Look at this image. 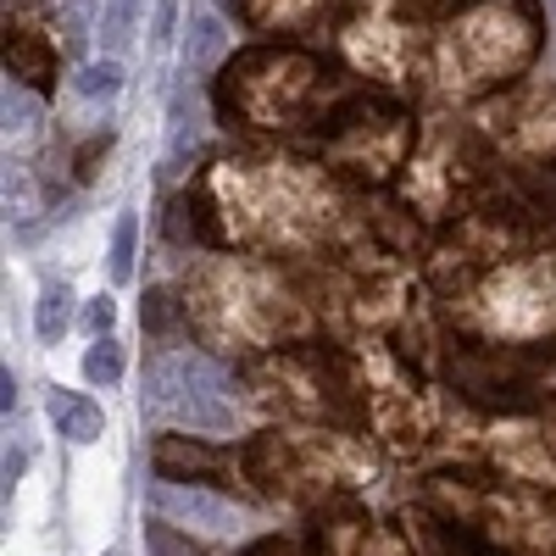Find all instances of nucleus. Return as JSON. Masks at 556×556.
<instances>
[{"mask_svg":"<svg viewBox=\"0 0 556 556\" xmlns=\"http://www.w3.org/2000/svg\"><path fill=\"white\" fill-rule=\"evenodd\" d=\"M240 556H345V551H334L317 529H306V534H267V540H251Z\"/></svg>","mask_w":556,"mask_h":556,"instance_id":"22","label":"nucleus"},{"mask_svg":"<svg viewBox=\"0 0 556 556\" xmlns=\"http://www.w3.org/2000/svg\"><path fill=\"white\" fill-rule=\"evenodd\" d=\"M235 12L267 39H301L329 17V0H235Z\"/></svg>","mask_w":556,"mask_h":556,"instance_id":"17","label":"nucleus"},{"mask_svg":"<svg viewBox=\"0 0 556 556\" xmlns=\"http://www.w3.org/2000/svg\"><path fill=\"white\" fill-rule=\"evenodd\" d=\"M45 417L56 424V434L62 440H73V445H96L101 434H106V412L89 401V395H78V390H51L45 395Z\"/></svg>","mask_w":556,"mask_h":556,"instance_id":"18","label":"nucleus"},{"mask_svg":"<svg viewBox=\"0 0 556 556\" xmlns=\"http://www.w3.org/2000/svg\"><path fill=\"white\" fill-rule=\"evenodd\" d=\"M323 96H329V62L290 39L235 51L217 67V89H212L217 117L251 134H290L312 123Z\"/></svg>","mask_w":556,"mask_h":556,"instance_id":"8","label":"nucleus"},{"mask_svg":"<svg viewBox=\"0 0 556 556\" xmlns=\"http://www.w3.org/2000/svg\"><path fill=\"white\" fill-rule=\"evenodd\" d=\"M28 96H34V89L7 84V134H28V128H34V106H28Z\"/></svg>","mask_w":556,"mask_h":556,"instance_id":"31","label":"nucleus"},{"mask_svg":"<svg viewBox=\"0 0 556 556\" xmlns=\"http://www.w3.org/2000/svg\"><path fill=\"white\" fill-rule=\"evenodd\" d=\"M334 45L356 78L384 89H412L429 73L434 34L424 28L417 0H345L334 17Z\"/></svg>","mask_w":556,"mask_h":556,"instance_id":"12","label":"nucleus"},{"mask_svg":"<svg viewBox=\"0 0 556 556\" xmlns=\"http://www.w3.org/2000/svg\"><path fill=\"white\" fill-rule=\"evenodd\" d=\"M356 556H424L417 551V540L401 529V523H390V518H374L362 529V545H356Z\"/></svg>","mask_w":556,"mask_h":556,"instance_id":"24","label":"nucleus"},{"mask_svg":"<svg viewBox=\"0 0 556 556\" xmlns=\"http://www.w3.org/2000/svg\"><path fill=\"white\" fill-rule=\"evenodd\" d=\"M78 323H84V329L96 334V340H101V334H112V323H117V306H112V295L84 301V317H78Z\"/></svg>","mask_w":556,"mask_h":556,"instance_id":"32","label":"nucleus"},{"mask_svg":"<svg viewBox=\"0 0 556 556\" xmlns=\"http://www.w3.org/2000/svg\"><path fill=\"white\" fill-rule=\"evenodd\" d=\"M106 556H128V551H123V545H112V551H106Z\"/></svg>","mask_w":556,"mask_h":556,"instance_id":"37","label":"nucleus"},{"mask_svg":"<svg viewBox=\"0 0 556 556\" xmlns=\"http://www.w3.org/2000/svg\"><path fill=\"white\" fill-rule=\"evenodd\" d=\"M17 406V379H12V367H0V412H12Z\"/></svg>","mask_w":556,"mask_h":556,"instance_id":"35","label":"nucleus"},{"mask_svg":"<svg viewBox=\"0 0 556 556\" xmlns=\"http://www.w3.org/2000/svg\"><path fill=\"white\" fill-rule=\"evenodd\" d=\"M424 12H462V7H473V0H417Z\"/></svg>","mask_w":556,"mask_h":556,"instance_id":"36","label":"nucleus"},{"mask_svg":"<svg viewBox=\"0 0 556 556\" xmlns=\"http://www.w3.org/2000/svg\"><path fill=\"white\" fill-rule=\"evenodd\" d=\"M167 240L195 251H251L273 262H323L362 240L345 178L290 151L206 162L167 206Z\"/></svg>","mask_w":556,"mask_h":556,"instance_id":"1","label":"nucleus"},{"mask_svg":"<svg viewBox=\"0 0 556 556\" xmlns=\"http://www.w3.org/2000/svg\"><path fill=\"white\" fill-rule=\"evenodd\" d=\"M23 468H28V456H23V451H7V468H0V473H7V495L17 490V479H23Z\"/></svg>","mask_w":556,"mask_h":556,"instance_id":"34","label":"nucleus"},{"mask_svg":"<svg viewBox=\"0 0 556 556\" xmlns=\"http://www.w3.org/2000/svg\"><path fill=\"white\" fill-rule=\"evenodd\" d=\"M106 151H112V134H106V128H101V134H89L84 146L73 151V178H78V184H96V178H101Z\"/></svg>","mask_w":556,"mask_h":556,"instance_id":"29","label":"nucleus"},{"mask_svg":"<svg viewBox=\"0 0 556 556\" xmlns=\"http://www.w3.org/2000/svg\"><path fill=\"white\" fill-rule=\"evenodd\" d=\"M456 340L495 351H556V245L518 251L445 295Z\"/></svg>","mask_w":556,"mask_h":556,"instance_id":"6","label":"nucleus"},{"mask_svg":"<svg viewBox=\"0 0 556 556\" xmlns=\"http://www.w3.org/2000/svg\"><path fill=\"white\" fill-rule=\"evenodd\" d=\"M417 506L468 556H556V495L484 462L424 473Z\"/></svg>","mask_w":556,"mask_h":556,"instance_id":"3","label":"nucleus"},{"mask_svg":"<svg viewBox=\"0 0 556 556\" xmlns=\"http://www.w3.org/2000/svg\"><path fill=\"white\" fill-rule=\"evenodd\" d=\"M473 128L495 162L518 173H556V78H518L479 101Z\"/></svg>","mask_w":556,"mask_h":556,"instance_id":"13","label":"nucleus"},{"mask_svg":"<svg viewBox=\"0 0 556 556\" xmlns=\"http://www.w3.org/2000/svg\"><path fill=\"white\" fill-rule=\"evenodd\" d=\"M123 367H128V362H123V345H117L112 334H101L96 345L84 351V379L101 384V390H112V384L123 379Z\"/></svg>","mask_w":556,"mask_h":556,"instance_id":"26","label":"nucleus"},{"mask_svg":"<svg viewBox=\"0 0 556 556\" xmlns=\"http://www.w3.org/2000/svg\"><path fill=\"white\" fill-rule=\"evenodd\" d=\"M245 406L273 424H356V390L345 345H285L240 362Z\"/></svg>","mask_w":556,"mask_h":556,"instance_id":"10","label":"nucleus"},{"mask_svg":"<svg viewBox=\"0 0 556 556\" xmlns=\"http://www.w3.org/2000/svg\"><path fill=\"white\" fill-rule=\"evenodd\" d=\"M490 146L479 139V128H456L440 123L417 139V151L406 162V173L395 178V201L417 217V223H456L462 212H473L490 190Z\"/></svg>","mask_w":556,"mask_h":556,"instance_id":"11","label":"nucleus"},{"mask_svg":"<svg viewBox=\"0 0 556 556\" xmlns=\"http://www.w3.org/2000/svg\"><path fill=\"white\" fill-rule=\"evenodd\" d=\"M245 479L256 501L285 506H329L379 484L384 451L356 424H267L245 445Z\"/></svg>","mask_w":556,"mask_h":556,"instance_id":"4","label":"nucleus"},{"mask_svg":"<svg viewBox=\"0 0 556 556\" xmlns=\"http://www.w3.org/2000/svg\"><path fill=\"white\" fill-rule=\"evenodd\" d=\"M67 317H73V290L62 285V278H51V285L39 290V306H34V334L45 345H56L67 334Z\"/></svg>","mask_w":556,"mask_h":556,"instance_id":"20","label":"nucleus"},{"mask_svg":"<svg viewBox=\"0 0 556 556\" xmlns=\"http://www.w3.org/2000/svg\"><path fill=\"white\" fill-rule=\"evenodd\" d=\"M173 23H178V0H156V17H151V39H173Z\"/></svg>","mask_w":556,"mask_h":556,"instance_id":"33","label":"nucleus"},{"mask_svg":"<svg viewBox=\"0 0 556 556\" xmlns=\"http://www.w3.org/2000/svg\"><path fill=\"white\" fill-rule=\"evenodd\" d=\"M139 323H146L151 340H190V317H184V290L173 285H151L146 290V306H139Z\"/></svg>","mask_w":556,"mask_h":556,"instance_id":"19","label":"nucleus"},{"mask_svg":"<svg viewBox=\"0 0 556 556\" xmlns=\"http://www.w3.org/2000/svg\"><path fill=\"white\" fill-rule=\"evenodd\" d=\"M7 78L34 89V96H51L56 89V39L39 17L7 12Z\"/></svg>","mask_w":556,"mask_h":556,"instance_id":"16","label":"nucleus"},{"mask_svg":"<svg viewBox=\"0 0 556 556\" xmlns=\"http://www.w3.org/2000/svg\"><path fill=\"white\" fill-rule=\"evenodd\" d=\"M351 390H356V429L374 434L384 456L417 462L445 445V395L429 384L417 362H406L390 340H351Z\"/></svg>","mask_w":556,"mask_h":556,"instance_id":"7","label":"nucleus"},{"mask_svg":"<svg viewBox=\"0 0 556 556\" xmlns=\"http://www.w3.org/2000/svg\"><path fill=\"white\" fill-rule=\"evenodd\" d=\"M146 545H151V556H212L190 529H178L167 518H146Z\"/></svg>","mask_w":556,"mask_h":556,"instance_id":"25","label":"nucleus"},{"mask_svg":"<svg viewBox=\"0 0 556 556\" xmlns=\"http://www.w3.org/2000/svg\"><path fill=\"white\" fill-rule=\"evenodd\" d=\"M134 23H139V0H106V12H101V45H106V56H117L123 45L134 39Z\"/></svg>","mask_w":556,"mask_h":556,"instance_id":"27","label":"nucleus"},{"mask_svg":"<svg viewBox=\"0 0 556 556\" xmlns=\"http://www.w3.org/2000/svg\"><path fill=\"white\" fill-rule=\"evenodd\" d=\"M184 62H190V67H217V62H228V34H223V23H217L212 12H201V17L190 23V51H184Z\"/></svg>","mask_w":556,"mask_h":556,"instance_id":"23","label":"nucleus"},{"mask_svg":"<svg viewBox=\"0 0 556 556\" xmlns=\"http://www.w3.org/2000/svg\"><path fill=\"white\" fill-rule=\"evenodd\" d=\"M151 473L162 484H212V490H235V495L256 501L240 445H217V440L184 434V429H167L151 440Z\"/></svg>","mask_w":556,"mask_h":556,"instance_id":"15","label":"nucleus"},{"mask_svg":"<svg viewBox=\"0 0 556 556\" xmlns=\"http://www.w3.org/2000/svg\"><path fill=\"white\" fill-rule=\"evenodd\" d=\"M56 28H62V45L67 51H84V34H89V0H73V7L56 12Z\"/></svg>","mask_w":556,"mask_h":556,"instance_id":"30","label":"nucleus"},{"mask_svg":"<svg viewBox=\"0 0 556 556\" xmlns=\"http://www.w3.org/2000/svg\"><path fill=\"white\" fill-rule=\"evenodd\" d=\"M73 89L84 101H112L123 89V62L117 56H84L78 73H73Z\"/></svg>","mask_w":556,"mask_h":556,"instance_id":"21","label":"nucleus"},{"mask_svg":"<svg viewBox=\"0 0 556 556\" xmlns=\"http://www.w3.org/2000/svg\"><path fill=\"white\" fill-rule=\"evenodd\" d=\"M178 290H184V317H190L195 345L212 356L251 362L285 345H306L323 329L312 285H301L273 256H251V251L206 256L184 273Z\"/></svg>","mask_w":556,"mask_h":556,"instance_id":"2","label":"nucleus"},{"mask_svg":"<svg viewBox=\"0 0 556 556\" xmlns=\"http://www.w3.org/2000/svg\"><path fill=\"white\" fill-rule=\"evenodd\" d=\"M473 462L556 495V401L484 417L479 440H473Z\"/></svg>","mask_w":556,"mask_h":556,"instance_id":"14","label":"nucleus"},{"mask_svg":"<svg viewBox=\"0 0 556 556\" xmlns=\"http://www.w3.org/2000/svg\"><path fill=\"white\" fill-rule=\"evenodd\" d=\"M545 45L540 0H473L434 28L424 84L445 106H479L513 89Z\"/></svg>","mask_w":556,"mask_h":556,"instance_id":"5","label":"nucleus"},{"mask_svg":"<svg viewBox=\"0 0 556 556\" xmlns=\"http://www.w3.org/2000/svg\"><path fill=\"white\" fill-rule=\"evenodd\" d=\"M417 139L424 134H417L412 106L384 96V89L340 96L317 117V156L351 190H395V178L406 173Z\"/></svg>","mask_w":556,"mask_h":556,"instance_id":"9","label":"nucleus"},{"mask_svg":"<svg viewBox=\"0 0 556 556\" xmlns=\"http://www.w3.org/2000/svg\"><path fill=\"white\" fill-rule=\"evenodd\" d=\"M134 245H139V217L123 212L117 228H112V278H117V285L134 278Z\"/></svg>","mask_w":556,"mask_h":556,"instance_id":"28","label":"nucleus"}]
</instances>
